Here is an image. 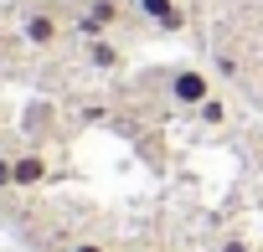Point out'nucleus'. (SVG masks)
Masks as SVG:
<instances>
[{
    "mask_svg": "<svg viewBox=\"0 0 263 252\" xmlns=\"http://www.w3.org/2000/svg\"><path fill=\"white\" fill-rule=\"evenodd\" d=\"M88 62H93L98 72H119V67H124V52H119L108 36H98V41H88Z\"/></svg>",
    "mask_w": 263,
    "mask_h": 252,
    "instance_id": "423d86ee",
    "label": "nucleus"
},
{
    "mask_svg": "<svg viewBox=\"0 0 263 252\" xmlns=\"http://www.w3.org/2000/svg\"><path fill=\"white\" fill-rule=\"evenodd\" d=\"M206 98H212V77H206L201 67H176V72H171V103H176V108H191V113H196Z\"/></svg>",
    "mask_w": 263,
    "mask_h": 252,
    "instance_id": "f257e3e1",
    "label": "nucleus"
},
{
    "mask_svg": "<svg viewBox=\"0 0 263 252\" xmlns=\"http://www.w3.org/2000/svg\"><path fill=\"white\" fill-rule=\"evenodd\" d=\"M140 16H145L155 31H181V26H186V16H181L176 0H140Z\"/></svg>",
    "mask_w": 263,
    "mask_h": 252,
    "instance_id": "20e7f679",
    "label": "nucleus"
},
{
    "mask_svg": "<svg viewBox=\"0 0 263 252\" xmlns=\"http://www.w3.org/2000/svg\"><path fill=\"white\" fill-rule=\"evenodd\" d=\"M67 252H108V247H103V242H72Z\"/></svg>",
    "mask_w": 263,
    "mask_h": 252,
    "instance_id": "9d476101",
    "label": "nucleus"
},
{
    "mask_svg": "<svg viewBox=\"0 0 263 252\" xmlns=\"http://www.w3.org/2000/svg\"><path fill=\"white\" fill-rule=\"evenodd\" d=\"M217 252H253V247H248V237H227Z\"/></svg>",
    "mask_w": 263,
    "mask_h": 252,
    "instance_id": "1a4fd4ad",
    "label": "nucleus"
},
{
    "mask_svg": "<svg viewBox=\"0 0 263 252\" xmlns=\"http://www.w3.org/2000/svg\"><path fill=\"white\" fill-rule=\"evenodd\" d=\"M135 6H140V0H135Z\"/></svg>",
    "mask_w": 263,
    "mask_h": 252,
    "instance_id": "f8f14e48",
    "label": "nucleus"
},
{
    "mask_svg": "<svg viewBox=\"0 0 263 252\" xmlns=\"http://www.w3.org/2000/svg\"><path fill=\"white\" fill-rule=\"evenodd\" d=\"M135 252H160V247H135Z\"/></svg>",
    "mask_w": 263,
    "mask_h": 252,
    "instance_id": "9b49d317",
    "label": "nucleus"
},
{
    "mask_svg": "<svg viewBox=\"0 0 263 252\" xmlns=\"http://www.w3.org/2000/svg\"><path fill=\"white\" fill-rule=\"evenodd\" d=\"M42 180H47V155H36V150L16 155V185L31 191V185H42Z\"/></svg>",
    "mask_w": 263,
    "mask_h": 252,
    "instance_id": "39448f33",
    "label": "nucleus"
},
{
    "mask_svg": "<svg viewBox=\"0 0 263 252\" xmlns=\"http://www.w3.org/2000/svg\"><path fill=\"white\" fill-rule=\"evenodd\" d=\"M11 185H16V160L0 155V191H11Z\"/></svg>",
    "mask_w": 263,
    "mask_h": 252,
    "instance_id": "6e6552de",
    "label": "nucleus"
},
{
    "mask_svg": "<svg viewBox=\"0 0 263 252\" xmlns=\"http://www.w3.org/2000/svg\"><path fill=\"white\" fill-rule=\"evenodd\" d=\"M119 16H124V0H88V11L72 21V31L88 36V41H98V36H108L119 26Z\"/></svg>",
    "mask_w": 263,
    "mask_h": 252,
    "instance_id": "f03ea898",
    "label": "nucleus"
},
{
    "mask_svg": "<svg viewBox=\"0 0 263 252\" xmlns=\"http://www.w3.org/2000/svg\"><path fill=\"white\" fill-rule=\"evenodd\" d=\"M196 118H201V123H212V129H217V123H222V118H227V103H222V98H217V93H212V98H206V103H201V108H196Z\"/></svg>",
    "mask_w": 263,
    "mask_h": 252,
    "instance_id": "0eeeda50",
    "label": "nucleus"
},
{
    "mask_svg": "<svg viewBox=\"0 0 263 252\" xmlns=\"http://www.w3.org/2000/svg\"><path fill=\"white\" fill-rule=\"evenodd\" d=\"M21 36H26L31 47H52V41L62 36V21H57V11H52V6H36V11H26V16H21Z\"/></svg>",
    "mask_w": 263,
    "mask_h": 252,
    "instance_id": "7ed1b4c3",
    "label": "nucleus"
}]
</instances>
